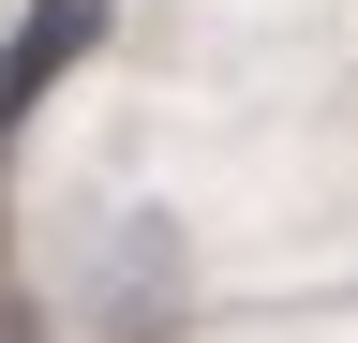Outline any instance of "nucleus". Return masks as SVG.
Listing matches in <instances>:
<instances>
[{"instance_id":"1","label":"nucleus","mask_w":358,"mask_h":343,"mask_svg":"<svg viewBox=\"0 0 358 343\" xmlns=\"http://www.w3.org/2000/svg\"><path fill=\"white\" fill-rule=\"evenodd\" d=\"M90 30H105V0H30V30L0 45V135H15V119L45 105V75H60V60L90 45Z\"/></svg>"}]
</instances>
